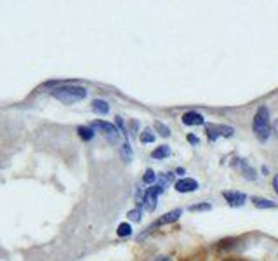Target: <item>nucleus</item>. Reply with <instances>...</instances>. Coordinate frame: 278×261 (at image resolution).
Masks as SVG:
<instances>
[{"mask_svg":"<svg viewBox=\"0 0 278 261\" xmlns=\"http://www.w3.org/2000/svg\"><path fill=\"white\" fill-rule=\"evenodd\" d=\"M52 96L65 104H73L87 98V89L80 85H61L52 91Z\"/></svg>","mask_w":278,"mask_h":261,"instance_id":"obj_1","label":"nucleus"},{"mask_svg":"<svg viewBox=\"0 0 278 261\" xmlns=\"http://www.w3.org/2000/svg\"><path fill=\"white\" fill-rule=\"evenodd\" d=\"M252 129H254L255 136L261 139V141H266L271 134V122H270V110L266 106H261L259 110L255 111L254 124H252Z\"/></svg>","mask_w":278,"mask_h":261,"instance_id":"obj_2","label":"nucleus"},{"mask_svg":"<svg viewBox=\"0 0 278 261\" xmlns=\"http://www.w3.org/2000/svg\"><path fill=\"white\" fill-rule=\"evenodd\" d=\"M92 129H98L101 130V132H104V136L108 138V141L115 143L118 139V129L113 126V124L110 122H104V120H94V122L91 124Z\"/></svg>","mask_w":278,"mask_h":261,"instance_id":"obj_3","label":"nucleus"},{"mask_svg":"<svg viewBox=\"0 0 278 261\" xmlns=\"http://www.w3.org/2000/svg\"><path fill=\"white\" fill-rule=\"evenodd\" d=\"M164 192L160 184H156V186H152L145 192V199H143V206H145L146 211H155L156 208V200H158V195Z\"/></svg>","mask_w":278,"mask_h":261,"instance_id":"obj_4","label":"nucleus"},{"mask_svg":"<svg viewBox=\"0 0 278 261\" xmlns=\"http://www.w3.org/2000/svg\"><path fill=\"white\" fill-rule=\"evenodd\" d=\"M174 188L177 190L179 193H188V192H195V190H198V183L195 180H191V178H183V180L176 181Z\"/></svg>","mask_w":278,"mask_h":261,"instance_id":"obj_5","label":"nucleus"},{"mask_svg":"<svg viewBox=\"0 0 278 261\" xmlns=\"http://www.w3.org/2000/svg\"><path fill=\"white\" fill-rule=\"evenodd\" d=\"M223 197H225L226 202H228L231 208H240V206L245 204V200H247L245 193H240V192H225Z\"/></svg>","mask_w":278,"mask_h":261,"instance_id":"obj_6","label":"nucleus"},{"mask_svg":"<svg viewBox=\"0 0 278 261\" xmlns=\"http://www.w3.org/2000/svg\"><path fill=\"white\" fill-rule=\"evenodd\" d=\"M183 124L184 126H202V124H205V119L197 111H188L183 115Z\"/></svg>","mask_w":278,"mask_h":261,"instance_id":"obj_7","label":"nucleus"},{"mask_svg":"<svg viewBox=\"0 0 278 261\" xmlns=\"http://www.w3.org/2000/svg\"><path fill=\"white\" fill-rule=\"evenodd\" d=\"M235 165L238 167V169L242 171V174H244V178H247V180H255V169L254 167H251L249 165L247 160H244V158H236Z\"/></svg>","mask_w":278,"mask_h":261,"instance_id":"obj_8","label":"nucleus"},{"mask_svg":"<svg viewBox=\"0 0 278 261\" xmlns=\"http://www.w3.org/2000/svg\"><path fill=\"white\" fill-rule=\"evenodd\" d=\"M181 212H183L181 209H174V211H171V212H167V214L162 216V218L158 219L155 225H167V223H174L176 219H179Z\"/></svg>","mask_w":278,"mask_h":261,"instance_id":"obj_9","label":"nucleus"},{"mask_svg":"<svg viewBox=\"0 0 278 261\" xmlns=\"http://www.w3.org/2000/svg\"><path fill=\"white\" fill-rule=\"evenodd\" d=\"M92 110H94L98 115H106L108 111H110V104L104 100H94L92 101Z\"/></svg>","mask_w":278,"mask_h":261,"instance_id":"obj_10","label":"nucleus"},{"mask_svg":"<svg viewBox=\"0 0 278 261\" xmlns=\"http://www.w3.org/2000/svg\"><path fill=\"white\" fill-rule=\"evenodd\" d=\"M171 155V148L167 145H162V146H156L155 150L152 152V157L156 158V160H162V158L169 157Z\"/></svg>","mask_w":278,"mask_h":261,"instance_id":"obj_11","label":"nucleus"},{"mask_svg":"<svg viewBox=\"0 0 278 261\" xmlns=\"http://www.w3.org/2000/svg\"><path fill=\"white\" fill-rule=\"evenodd\" d=\"M78 136H80L82 139H84V141H91L92 138H94V129H92L91 126H80L78 127Z\"/></svg>","mask_w":278,"mask_h":261,"instance_id":"obj_12","label":"nucleus"},{"mask_svg":"<svg viewBox=\"0 0 278 261\" xmlns=\"http://www.w3.org/2000/svg\"><path fill=\"white\" fill-rule=\"evenodd\" d=\"M252 202H254L255 208H261V209L277 208V204H275V202H271V200H268V199H261V197H254V199H252Z\"/></svg>","mask_w":278,"mask_h":261,"instance_id":"obj_13","label":"nucleus"},{"mask_svg":"<svg viewBox=\"0 0 278 261\" xmlns=\"http://www.w3.org/2000/svg\"><path fill=\"white\" fill-rule=\"evenodd\" d=\"M117 234L118 237H129V235L132 234V228H130L129 223H120L117 228Z\"/></svg>","mask_w":278,"mask_h":261,"instance_id":"obj_14","label":"nucleus"},{"mask_svg":"<svg viewBox=\"0 0 278 261\" xmlns=\"http://www.w3.org/2000/svg\"><path fill=\"white\" fill-rule=\"evenodd\" d=\"M139 139H141L143 143H153L155 141V134H153V130L150 129V127H146V129H143Z\"/></svg>","mask_w":278,"mask_h":261,"instance_id":"obj_15","label":"nucleus"},{"mask_svg":"<svg viewBox=\"0 0 278 261\" xmlns=\"http://www.w3.org/2000/svg\"><path fill=\"white\" fill-rule=\"evenodd\" d=\"M155 129L158 130V132H160V134L164 136V138H169V136H171V129H169V127L165 126V124L155 122Z\"/></svg>","mask_w":278,"mask_h":261,"instance_id":"obj_16","label":"nucleus"},{"mask_svg":"<svg viewBox=\"0 0 278 261\" xmlns=\"http://www.w3.org/2000/svg\"><path fill=\"white\" fill-rule=\"evenodd\" d=\"M120 150H122V157L126 158L127 162H129L130 158H132V150H130V145H129V143H124Z\"/></svg>","mask_w":278,"mask_h":261,"instance_id":"obj_17","label":"nucleus"},{"mask_svg":"<svg viewBox=\"0 0 278 261\" xmlns=\"http://www.w3.org/2000/svg\"><path fill=\"white\" fill-rule=\"evenodd\" d=\"M210 204L209 202H203V204H197V206H191L190 208V211H193V212H197V211H210Z\"/></svg>","mask_w":278,"mask_h":261,"instance_id":"obj_18","label":"nucleus"},{"mask_svg":"<svg viewBox=\"0 0 278 261\" xmlns=\"http://www.w3.org/2000/svg\"><path fill=\"white\" fill-rule=\"evenodd\" d=\"M127 216H129L130 221H141V209H132V211L127 212Z\"/></svg>","mask_w":278,"mask_h":261,"instance_id":"obj_19","label":"nucleus"},{"mask_svg":"<svg viewBox=\"0 0 278 261\" xmlns=\"http://www.w3.org/2000/svg\"><path fill=\"white\" fill-rule=\"evenodd\" d=\"M155 180H156V174L153 173L152 169H148V171H146V173H145V176H143V181H145L146 184L153 183V181H155Z\"/></svg>","mask_w":278,"mask_h":261,"instance_id":"obj_20","label":"nucleus"},{"mask_svg":"<svg viewBox=\"0 0 278 261\" xmlns=\"http://www.w3.org/2000/svg\"><path fill=\"white\" fill-rule=\"evenodd\" d=\"M188 141H190L191 143V145H198V138H197V136H195V134H188Z\"/></svg>","mask_w":278,"mask_h":261,"instance_id":"obj_21","label":"nucleus"},{"mask_svg":"<svg viewBox=\"0 0 278 261\" xmlns=\"http://www.w3.org/2000/svg\"><path fill=\"white\" fill-rule=\"evenodd\" d=\"M115 120H117V126L120 127V130H122L124 134H126V129H124V122H122V119H120V117H115Z\"/></svg>","mask_w":278,"mask_h":261,"instance_id":"obj_22","label":"nucleus"},{"mask_svg":"<svg viewBox=\"0 0 278 261\" xmlns=\"http://www.w3.org/2000/svg\"><path fill=\"white\" fill-rule=\"evenodd\" d=\"M273 132H275V136H278V119L273 122Z\"/></svg>","mask_w":278,"mask_h":261,"instance_id":"obj_23","label":"nucleus"},{"mask_svg":"<svg viewBox=\"0 0 278 261\" xmlns=\"http://www.w3.org/2000/svg\"><path fill=\"white\" fill-rule=\"evenodd\" d=\"M273 186H275V190H277V193H278V174L275 176V180H273Z\"/></svg>","mask_w":278,"mask_h":261,"instance_id":"obj_24","label":"nucleus"},{"mask_svg":"<svg viewBox=\"0 0 278 261\" xmlns=\"http://www.w3.org/2000/svg\"><path fill=\"white\" fill-rule=\"evenodd\" d=\"M155 261H171V258H167V256H158Z\"/></svg>","mask_w":278,"mask_h":261,"instance_id":"obj_25","label":"nucleus"}]
</instances>
